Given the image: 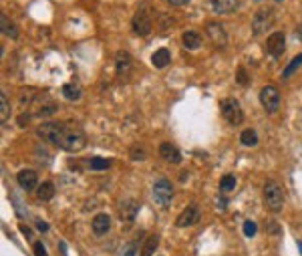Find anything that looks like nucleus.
Masks as SVG:
<instances>
[{
  "mask_svg": "<svg viewBox=\"0 0 302 256\" xmlns=\"http://www.w3.org/2000/svg\"><path fill=\"white\" fill-rule=\"evenodd\" d=\"M85 143H87V137L79 127H65L63 136H61V141H59V147L65 150V152L75 154V152L83 150Z\"/></svg>",
  "mask_w": 302,
  "mask_h": 256,
  "instance_id": "obj_1",
  "label": "nucleus"
},
{
  "mask_svg": "<svg viewBox=\"0 0 302 256\" xmlns=\"http://www.w3.org/2000/svg\"><path fill=\"white\" fill-rule=\"evenodd\" d=\"M264 204L270 212H280L284 208V188L278 182L268 180L264 184Z\"/></svg>",
  "mask_w": 302,
  "mask_h": 256,
  "instance_id": "obj_2",
  "label": "nucleus"
},
{
  "mask_svg": "<svg viewBox=\"0 0 302 256\" xmlns=\"http://www.w3.org/2000/svg\"><path fill=\"white\" fill-rule=\"evenodd\" d=\"M274 22H276V12H274V8H260L254 18H252V34L254 36H260L262 33L270 31Z\"/></svg>",
  "mask_w": 302,
  "mask_h": 256,
  "instance_id": "obj_3",
  "label": "nucleus"
},
{
  "mask_svg": "<svg viewBox=\"0 0 302 256\" xmlns=\"http://www.w3.org/2000/svg\"><path fill=\"white\" fill-rule=\"evenodd\" d=\"M65 131V125L63 123H57V121H47V123H40L38 129H36V136L47 141V143H52L59 147V141H61V136Z\"/></svg>",
  "mask_w": 302,
  "mask_h": 256,
  "instance_id": "obj_4",
  "label": "nucleus"
},
{
  "mask_svg": "<svg viewBox=\"0 0 302 256\" xmlns=\"http://www.w3.org/2000/svg\"><path fill=\"white\" fill-rule=\"evenodd\" d=\"M222 115L230 125H240L244 121V111H242L238 99H234V97L224 99L222 101Z\"/></svg>",
  "mask_w": 302,
  "mask_h": 256,
  "instance_id": "obj_5",
  "label": "nucleus"
},
{
  "mask_svg": "<svg viewBox=\"0 0 302 256\" xmlns=\"http://www.w3.org/2000/svg\"><path fill=\"white\" fill-rule=\"evenodd\" d=\"M153 200L157 202V204L161 208H168L171 204V200H173V186L169 180L166 178H161L153 184Z\"/></svg>",
  "mask_w": 302,
  "mask_h": 256,
  "instance_id": "obj_6",
  "label": "nucleus"
},
{
  "mask_svg": "<svg viewBox=\"0 0 302 256\" xmlns=\"http://www.w3.org/2000/svg\"><path fill=\"white\" fill-rule=\"evenodd\" d=\"M260 103L268 113H276L280 107V93L274 85H266L260 91Z\"/></svg>",
  "mask_w": 302,
  "mask_h": 256,
  "instance_id": "obj_7",
  "label": "nucleus"
},
{
  "mask_svg": "<svg viewBox=\"0 0 302 256\" xmlns=\"http://www.w3.org/2000/svg\"><path fill=\"white\" fill-rule=\"evenodd\" d=\"M286 49V36L284 33H272L266 40V52L270 57H282V52Z\"/></svg>",
  "mask_w": 302,
  "mask_h": 256,
  "instance_id": "obj_8",
  "label": "nucleus"
},
{
  "mask_svg": "<svg viewBox=\"0 0 302 256\" xmlns=\"http://www.w3.org/2000/svg\"><path fill=\"white\" fill-rule=\"evenodd\" d=\"M198 220H200V208H198V204H189V206L180 214V216H177L175 226H177V228H187V226L198 224Z\"/></svg>",
  "mask_w": 302,
  "mask_h": 256,
  "instance_id": "obj_9",
  "label": "nucleus"
},
{
  "mask_svg": "<svg viewBox=\"0 0 302 256\" xmlns=\"http://www.w3.org/2000/svg\"><path fill=\"white\" fill-rule=\"evenodd\" d=\"M131 29L137 36H147L151 33V18L147 12H137L131 18Z\"/></svg>",
  "mask_w": 302,
  "mask_h": 256,
  "instance_id": "obj_10",
  "label": "nucleus"
},
{
  "mask_svg": "<svg viewBox=\"0 0 302 256\" xmlns=\"http://www.w3.org/2000/svg\"><path fill=\"white\" fill-rule=\"evenodd\" d=\"M34 103H36V111L34 115H40V117H49L52 113H57L59 105L54 103L49 95H40V97H34Z\"/></svg>",
  "mask_w": 302,
  "mask_h": 256,
  "instance_id": "obj_11",
  "label": "nucleus"
},
{
  "mask_svg": "<svg viewBox=\"0 0 302 256\" xmlns=\"http://www.w3.org/2000/svg\"><path fill=\"white\" fill-rule=\"evenodd\" d=\"M205 31H208V36L212 38V43L216 47H226L228 45V34L224 31V24L219 22H210L208 26H205Z\"/></svg>",
  "mask_w": 302,
  "mask_h": 256,
  "instance_id": "obj_12",
  "label": "nucleus"
},
{
  "mask_svg": "<svg viewBox=\"0 0 302 256\" xmlns=\"http://www.w3.org/2000/svg\"><path fill=\"white\" fill-rule=\"evenodd\" d=\"M139 202L137 200H123L121 202V206H119V216H121V220H125V222H133L135 220V216L139 214Z\"/></svg>",
  "mask_w": 302,
  "mask_h": 256,
  "instance_id": "obj_13",
  "label": "nucleus"
},
{
  "mask_svg": "<svg viewBox=\"0 0 302 256\" xmlns=\"http://www.w3.org/2000/svg\"><path fill=\"white\" fill-rule=\"evenodd\" d=\"M17 182H18V186L22 188V190L31 192L38 186V176H36L34 170H20L17 173Z\"/></svg>",
  "mask_w": 302,
  "mask_h": 256,
  "instance_id": "obj_14",
  "label": "nucleus"
},
{
  "mask_svg": "<svg viewBox=\"0 0 302 256\" xmlns=\"http://www.w3.org/2000/svg\"><path fill=\"white\" fill-rule=\"evenodd\" d=\"M159 155L166 159V161H169V164H180V161H182L180 150H177V147H175L173 143H169V141H166V143L159 145Z\"/></svg>",
  "mask_w": 302,
  "mask_h": 256,
  "instance_id": "obj_15",
  "label": "nucleus"
},
{
  "mask_svg": "<svg viewBox=\"0 0 302 256\" xmlns=\"http://www.w3.org/2000/svg\"><path fill=\"white\" fill-rule=\"evenodd\" d=\"M91 228L97 236H105L109 230H111V218H109L107 214H97L91 222Z\"/></svg>",
  "mask_w": 302,
  "mask_h": 256,
  "instance_id": "obj_16",
  "label": "nucleus"
},
{
  "mask_svg": "<svg viewBox=\"0 0 302 256\" xmlns=\"http://www.w3.org/2000/svg\"><path fill=\"white\" fill-rule=\"evenodd\" d=\"M131 67H133L131 55H129V52H125V51H119L117 55H115V69H117V73L119 75H125Z\"/></svg>",
  "mask_w": 302,
  "mask_h": 256,
  "instance_id": "obj_17",
  "label": "nucleus"
},
{
  "mask_svg": "<svg viewBox=\"0 0 302 256\" xmlns=\"http://www.w3.org/2000/svg\"><path fill=\"white\" fill-rule=\"evenodd\" d=\"M240 4V0H212V8L218 15H230Z\"/></svg>",
  "mask_w": 302,
  "mask_h": 256,
  "instance_id": "obj_18",
  "label": "nucleus"
},
{
  "mask_svg": "<svg viewBox=\"0 0 302 256\" xmlns=\"http://www.w3.org/2000/svg\"><path fill=\"white\" fill-rule=\"evenodd\" d=\"M182 43H184V47L187 51H198L201 47V36H200L198 31H185L182 34Z\"/></svg>",
  "mask_w": 302,
  "mask_h": 256,
  "instance_id": "obj_19",
  "label": "nucleus"
},
{
  "mask_svg": "<svg viewBox=\"0 0 302 256\" xmlns=\"http://www.w3.org/2000/svg\"><path fill=\"white\" fill-rule=\"evenodd\" d=\"M169 61H171V55H169L168 49H157L153 52V57H151V63H153L155 69H163V67H168Z\"/></svg>",
  "mask_w": 302,
  "mask_h": 256,
  "instance_id": "obj_20",
  "label": "nucleus"
},
{
  "mask_svg": "<svg viewBox=\"0 0 302 256\" xmlns=\"http://www.w3.org/2000/svg\"><path fill=\"white\" fill-rule=\"evenodd\" d=\"M0 26H2V34L8 38H18V29L15 22H10L6 15H0Z\"/></svg>",
  "mask_w": 302,
  "mask_h": 256,
  "instance_id": "obj_21",
  "label": "nucleus"
},
{
  "mask_svg": "<svg viewBox=\"0 0 302 256\" xmlns=\"http://www.w3.org/2000/svg\"><path fill=\"white\" fill-rule=\"evenodd\" d=\"M63 95L68 101H79L81 99V87L77 83H67V85H63Z\"/></svg>",
  "mask_w": 302,
  "mask_h": 256,
  "instance_id": "obj_22",
  "label": "nucleus"
},
{
  "mask_svg": "<svg viewBox=\"0 0 302 256\" xmlns=\"http://www.w3.org/2000/svg\"><path fill=\"white\" fill-rule=\"evenodd\" d=\"M157 246H159V238H157L155 234L147 236L145 244H143V248H141V256H153V252L157 250Z\"/></svg>",
  "mask_w": 302,
  "mask_h": 256,
  "instance_id": "obj_23",
  "label": "nucleus"
},
{
  "mask_svg": "<svg viewBox=\"0 0 302 256\" xmlns=\"http://www.w3.org/2000/svg\"><path fill=\"white\" fill-rule=\"evenodd\" d=\"M8 117H10V105H8V97H6V93L2 91V93H0V123L6 125Z\"/></svg>",
  "mask_w": 302,
  "mask_h": 256,
  "instance_id": "obj_24",
  "label": "nucleus"
},
{
  "mask_svg": "<svg viewBox=\"0 0 302 256\" xmlns=\"http://www.w3.org/2000/svg\"><path fill=\"white\" fill-rule=\"evenodd\" d=\"M36 196L38 200H50L54 196V184L52 182H45L36 188Z\"/></svg>",
  "mask_w": 302,
  "mask_h": 256,
  "instance_id": "obj_25",
  "label": "nucleus"
},
{
  "mask_svg": "<svg viewBox=\"0 0 302 256\" xmlns=\"http://www.w3.org/2000/svg\"><path fill=\"white\" fill-rule=\"evenodd\" d=\"M234 188H236V178L232 176V173H226V176L219 180V190H222V194L234 192Z\"/></svg>",
  "mask_w": 302,
  "mask_h": 256,
  "instance_id": "obj_26",
  "label": "nucleus"
},
{
  "mask_svg": "<svg viewBox=\"0 0 302 256\" xmlns=\"http://www.w3.org/2000/svg\"><path fill=\"white\" fill-rule=\"evenodd\" d=\"M240 141H242L246 147H254V145H258V136H256V131H254V129H244V131H242V136H240Z\"/></svg>",
  "mask_w": 302,
  "mask_h": 256,
  "instance_id": "obj_27",
  "label": "nucleus"
},
{
  "mask_svg": "<svg viewBox=\"0 0 302 256\" xmlns=\"http://www.w3.org/2000/svg\"><path fill=\"white\" fill-rule=\"evenodd\" d=\"M300 65H302V52H300V55H298V57H294V59L290 61V65H288V67H286V69L282 71V79H288V77H290V75H292V73H294V71L298 69V67H300Z\"/></svg>",
  "mask_w": 302,
  "mask_h": 256,
  "instance_id": "obj_28",
  "label": "nucleus"
},
{
  "mask_svg": "<svg viewBox=\"0 0 302 256\" xmlns=\"http://www.w3.org/2000/svg\"><path fill=\"white\" fill-rule=\"evenodd\" d=\"M109 166H111V159H105V157H93L89 161L91 170H107Z\"/></svg>",
  "mask_w": 302,
  "mask_h": 256,
  "instance_id": "obj_29",
  "label": "nucleus"
},
{
  "mask_svg": "<svg viewBox=\"0 0 302 256\" xmlns=\"http://www.w3.org/2000/svg\"><path fill=\"white\" fill-rule=\"evenodd\" d=\"M137 246H139V240H131L129 244L123 248V256H137Z\"/></svg>",
  "mask_w": 302,
  "mask_h": 256,
  "instance_id": "obj_30",
  "label": "nucleus"
},
{
  "mask_svg": "<svg viewBox=\"0 0 302 256\" xmlns=\"http://www.w3.org/2000/svg\"><path fill=\"white\" fill-rule=\"evenodd\" d=\"M129 155H131V159H135V161H141V159H145V152L141 150V147H131L129 150Z\"/></svg>",
  "mask_w": 302,
  "mask_h": 256,
  "instance_id": "obj_31",
  "label": "nucleus"
},
{
  "mask_svg": "<svg viewBox=\"0 0 302 256\" xmlns=\"http://www.w3.org/2000/svg\"><path fill=\"white\" fill-rule=\"evenodd\" d=\"M256 230H258V228H256V224H254L252 220H246V222H244V234H246V236H254Z\"/></svg>",
  "mask_w": 302,
  "mask_h": 256,
  "instance_id": "obj_32",
  "label": "nucleus"
},
{
  "mask_svg": "<svg viewBox=\"0 0 302 256\" xmlns=\"http://www.w3.org/2000/svg\"><path fill=\"white\" fill-rule=\"evenodd\" d=\"M248 83H250V79H248V75H246V69H244V67H240V69H238V85L246 87Z\"/></svg>",
  "mask_w": 302,
  "mask_h": 256,
  "instance_id": "obj_33",
  "label": "nucleus"
},
{
  "mask_svg": "<svg viewBox=\"0 0 302 256\" xmlns=\"http://www.w3.org/2000/svg\"><path fill=\"white\" fill-rule=\"evenodd\" d=\"M33 250H34V256H49L47 250H45V246L40 244V242H34V244H33Z\"/></svg>",
  "mask_w": 302,
  "mask_h": 256,
  "instance_id": "obj_34",
  "label": "nucleus"
},
{
  "mask_svg": "<svg viewBox=\"0 0 302 256\" xmlns=\"http://www.w3.org/2000/svg\"><path fill=\"white\" fill-rule=\"evenodd\" d=\"M266 228H268V232H272V234L280 232V228H278V224H276V222H266Z\"/></svg>",
  "mask_w": 302,
  "mask_h": 256,
  "instance_id": "obj_35",
  "label": "nucleus"
},
{
  "mask_svg": "<svg viewBox=\"0 0 302 256\" xmlns=\"http://www.w3.org/2000/svg\"><path fill=\"white\" fill-rule=\"evenodd\" d=\"M168 2H169L171 6H184V4L189 2V0H168Z\"/></svg>",
  "mask_w": 302,
  "mask_h": 256,
  "instance_id": "obj_36",
  "label": "nucleus"
},
{
  "mask_svg": "<svg viewBox=\"0 0 302 256\" xmlns=\"http://www.w3.org/2000/svg\"><path fill=\"white\" fill-rule=\"evenodd\" d=\"M36 228H38L40 232H47V230H49V224H47V222H40V220H38V222H36Z\"/></svg>",
  "mask_w": 302,
  "mask_h": 256,
  "instance_id": "obj_37",
  "label": "nucleus"
},
{
  "mask_svg": "<svg viewBox=\"0 0 302 256\" xmlns=\"http://www.w3.org/2000/svg\"><path fill=\"white\" fill-rule=\"evenodd\" d=\"M26 121H29V115H20V117H18V125H24Z\"/></svg>",
  "mask_w": 302,
  "mask_h": 256,
  "instance_id": "obj_38",
  "label": "nucleus"
},
{
  "mask_svg": "<svg viewBox=\"0 0 302 256\" xmlns=\"http://www.w3.org/2000/svg\"><path fill=\"white\" fill-rule=\"evenodd\" d=\"M296 36H298V40H302V24H300L298 29H296Z\"/></svg>",
  "mask_w": 302,
  "mask_h": 256,
  "instance_id": "obj_39",
  "label": "nucleus"
},
{
  "mask_svg": "<svg viewBox=\"0 0 302 256\" xmlns=\"http://www.w3.org/2000/svg\"><path fill=\"white\" fill-rule=\"evenodd\" d=\"M180 180H182V182H185V180H187V171H182V176H180Z\"/></svg>",
  "mask_w": 302,
  "mask_h": 256,
  "instance_id": "obj_40",
  "label": "nucleus"
},
{
  "mask_svg": "<svg viewBox=\"0 0 302 256\" xmlns=\"http://www.w3.org/2000/svg\"><path fill=\"white\" fill-rule=\"evenodd\" d=\"M298 250H300V252H302V242H298Z\"/></svg>",
  "mask_w": 302,
  "mask_h": 256,
  "instance_id": "obj_41",
  "label": "nucleus"
},
{
  "mask_svg": "<svg viewBox=\"0 0 302 256\" xmlns=\"http://www.w3.org/2000/svg\"><path fill=\"white\" fill-rule=\"evenodd\" d=\"M276 2H282V0H276Z\"/></svg>",
  "mask_w": 302,
  "mask_h": 256,
  "instance_id": "obj_42",
  "label": "nucleus"
}]
</instances>
